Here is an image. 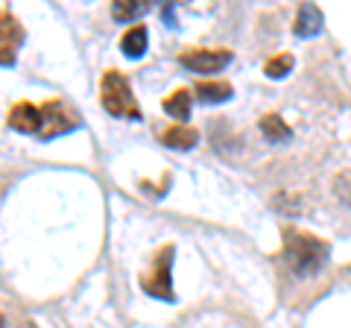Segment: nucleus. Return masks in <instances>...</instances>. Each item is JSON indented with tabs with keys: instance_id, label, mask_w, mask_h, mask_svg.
<instances>
[{
	"instance_id": "nucleus-1",
	"label": "nucleus",
	"mask_w": 351,
	"mask_h": 328,
	"mask_svg": "<svg viewBox=\"0 0 351 328\" xmlns=\"http://www.w3.org/2000/svg\"><path fill=\"white\" fill-rule=\"evenodd\" d=\"M284 249H287V261L295 276H313L328 261V246L313 235H287Z\"/></svg>"
},
{
	"instance_id": "nucleus-2",
	"label": "nucleus",
	"mask_w": 351,
	"mask_h": 328,
	"mask_svg": "<svg viewBox=\"0 0 351 328\" xmlns=\"http://www.w3.org/2000/svg\"><path fill=\"white\" fill-rule=\"evenodd\" d=\"M100 100H103V108L108 115L123 117V120H141L138 100H135V94H132V85L126 82L123 73H117V71H106L103 73Z\"/></svg>"
},
{
	"instance_id": "nucleus-3",
	"label": "nucleus",
	"mask_w": 351,
	"mask_h": 328,
	"mask_svg": "<svg viewBox=\"0 0 351 328\" xmlns=\"http://www.w3.org/2000/svg\"><path fill=\"white\" fill-rule=\"evenodd\" d=\"M173 255H176V249H173V246H164L161 253L156 255V261H152L149 272H147L144 279H141L147 296L161 299V302H173V299H176V293H173V279H170Z\"/></svg>"
},
{
	"instance_id": "nucleus-4",
	"label": "nucleus",
	"mask_w": 351,
	"mask_h": 328,
	"mask_svg": "<svg viewBox=\"0 0 351 328\" xmlns=\"http://www.w3.org/2000/svg\"><path fill=\"white\" fill-rule=\"evenodd\" d=\"M182 68H188L193 73H217L223 71L228 62H232V50H217V47H208V50H188L179 56Z\"/></svg>"
},
{
	"instance_id": "nucleus-5",
	"label": "nucleus",
	"mask_w": 351,
	"mask_h": 328,
	"mask_svg": "<svg viewBox=\"0 0 351 328\" xmlns=\"http://www.w3.org/2000/svg\"><path fill=\"white\" fill-rule=\"evenodd\" d=\"M21 41H24L21 24L6 12V9H0V65L15 62V50L21 47Z\"/></svg>"
},
{
	"instance_id": "nucleus-6",
	"label": "nucleus",
	"mask_w": 351,
	"mask_h": 328,
	"mask_svg": "<svg viewBox=\"0 0 351 328\" xmlns=\"http://www.w3.org/2000/svg\"><path fill=\"white\" fill-rule=\"evenodd\" d=\"M76 129V120L64 112V106L59 103H47L41 106V138H56V135H64Z\"/></svg>"
},
{
	"instance_id": "nucleus-7",
	"label": "nucleus",
	"mask_w": 351,
	"mask_h": 328,
	"mask_svg": "<svg viewBox=\"0 0 351 328\" xmlns=\"http://www.w3.org/2000/svg\"><path fill=\"white\" fill-rule=\"evenodd\" d=\"M9 126L18 129V132H27V135H38L41 132V108H36L32 103H18L12 112H9Z\"/></svg>"
},
{
	"instance_id": "nucleus-8",
	"label": "nucleus",
	"mask_w": 351,
	"mask_h": 328,
	"mask_svg": "<svg viewBox=\"0 0 351 328\" xmlns=\"http://www.w3.org/2000/svg\"><path fill=\"white\" fill-rule=\"evenodd\" d=\"M322 30V12L316 9L313 3H304L302 9H299V18H295V24H293V32L299 38H311V36H316V32Z\"/></svg>"
},
{
	"instance_id": "nucleus-9",
	"label": "nucleus",
	"mask_w": 351,
	"mask_h": 328,
	"mask_svg": "<svg viewBox=\"0 0 351 328\" xmlns=\"http://www.w3.org/2000/svg\"><path fill=\"white\" fill-rule=\"evenodd\" d=\"M196 141H199V132L191 126H182V124H176L161 132V144L170 150H191V147H196Z\"/></svg>"
},
{
	"instance_id": "nucleus-10",
	"label": "nucleus",
	"mask_w": 351,
	"mask_h": 328,
	"mask_svg": "<svg viewBox=\"0 0 351 328\" xmlns=\"http://www.w3.org/2000/svg\"><path fill=\"white\" fill-rule=\"evenodd\" d=\"M147 41H149L147 27H132L129 32H123V38H120V50H123L126 59H141L147 53Z\"/></svg>"
},
{
	"instance_id": "nucleus-11",
	"label": "nucleus",
	"mask_w": 351,
	"mask_h": 328,
	"mask_svg": "<svg viewBox=\"0 0 351 328\" xmlns=\"http://www.w3.org/2000/svg\"><path fill=\"white\" fill-rule=\"evenodd\" d=\"M191 100H193L191 91L179 89V91L164 97V112H167L170 117H176V120H188L191 117Z\"/></svg>"
},
{
	"instance_id": "nucleus-12",
	"label": "nucleus",
	"mask_w": 351,
	"mask_h": 328,
	"mask_svg": "<svg viewBox=\"0 0 351 328\" xmlns=\"http://www.w3.org/2000/svg\"><path fill=\"white\" fill-rule=\"evenodd\" d=\"M234 89L228 82H196V97L202 103H226L232 100Z\"/></svg>"
},
{
	"instance_id": "nucleus-13",
	"label": "nucleus",
	"mask_w": 351,
	"mask_h": 328,
	"mask_svg": "<svg viewBox=\"0 0 351 328\" xmlns=\"http://www.w3.org/2000/svg\"><path fill=\"white\" fill-rule=\"evenodd\" d=\"M261 132L269 138V144H284V141L293 138V129L284 124V120L278 115H267L261 120Z\"/></svg>"
},
{
	"instance_id": "nucleus-14",
	"label": "nucleus",
	"mask_w": 351,
	"mask_h": 328,
	"mask_svg": "<svg viewBox=\"0 0 351 328\" xmlns=\"http://www.w3.org/2000/svg\"><path fill=\"white\" fill-rule=\"evenodd\" d=\"M147 12H149V3H144V0H135V3L117 0L114 9H112L114 21H120V24H126V21H132V18H141V15H147Z\"/></svg>"
},
{
	"instance_id": "nucleus-15",
	"label": "nucleus",
	"mask_w": 351,
	"mask_h": 328,
	"mask_svg": "<svg viewBox=\"0 0 351 328\" xmlns=\"http://www.w3.org/2000/svg\"><path fill=\"white\" fill-rule=\"evenodd\" d=\"M263 71H267L269 80H284L290 71H293V56L290 53H281V56H272L267 65H263Z\"/></svg>"
}]
</instances>
